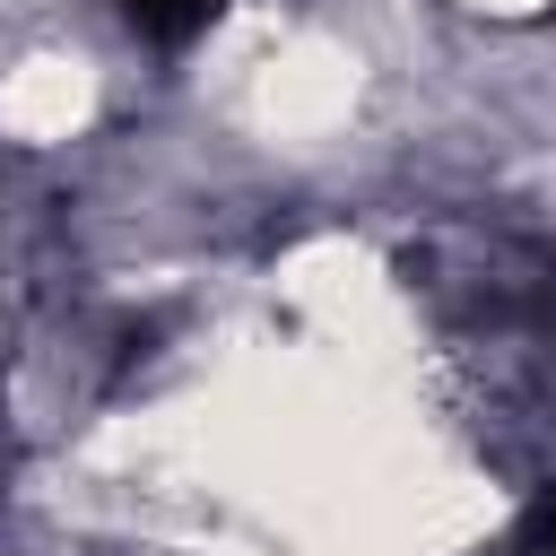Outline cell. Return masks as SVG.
<instances>
[{"label":"cell","mask_w":556,"mask_h":556,"mask_svg":"<svg viewBox=\"0 0 556 556\" xmlns=\"http://www.w3.org/2000/svg\"><path fill=\"white\" fill-rule=\"evenodd\" d=\"M217 9H226V0H122V17H130L139 35H156V43H182V35H200Z\"/></svg>","instance_id":"1"},{"label":"cell","mask_w":556,"mask_h":556,"mask_svg":"<svg viewBox=\"0 0 556 556\" xmlns=\"http://www.w3.org/2000/svg\"><path fill=\"white\" fill-rule=\"evenodd\" d=\"M513 556H556V486H539V504L513 530Z\"/></svg>","instance_id":"2"}]
</instances>
